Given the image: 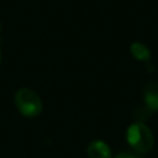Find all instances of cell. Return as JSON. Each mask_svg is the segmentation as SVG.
Instances as JSON below:
<instances>
[{
	"label": "cell",
	"mask_w": 158,
	"mask_h": 158,
	"mask_svg": "<svg viewBox=\"0 0 158 158\" xmlns=\"http://www.w3.org/2000/svg\"><path fill=\"white\" fill-rule=\"evenodd\" d=\"M127 142L137 153H147L154 146L152 131L143 122H135L127 128Z\"/></svg>",
	"instance_id": "cell-1"
},
{
	"label": "cell",
	"mask_w": 158,
	"mask_h": 158,
	"mask_svg": "<svg viewBox=\"0 0 158 158\" xmlns=\"http://www.w3.org/2000/svg\"><path fill=\"white\" fill-rule=\"evenodd\" d=\"M15 104L19 111L27 117H35L42 110V101L40 96L28 88H21L16 91Z\"/></svg>",
	"instance_id": "cell-2"
},
{
	"label": "cell",
	"mask_w": 158,
	"mask_h": 158,
	"mask_svg": "<svg viewBox=\"0 0 158 158\" xmlns=\"http://www.w3.org/2000/svg\"><path fill=\"white\" fill-rule=\"evenodd\" d=\"M143 99L147 109L152 111L158 110V81H151L144 86Z\"/></svg>",
	"instance_id": "cell-3"
},
{
	"label": "cell",
	"mask_w": 158,
	"mask_h": 158,
	"mask_svg": "<svg viewBox=\"0 0 158 158\" xmlns=\"http://www.w3.org/2000/svg\"><path fill=\"white\" fill-rule=\"evenodd\" d=\"M88 156L90 158H111V149L109 144L102 141H93L86 148Z\"/></svg>",
	"instance_id": "cell-4"
},
{
	"label": "cell",
	"mask_w": 158,
	"mask_h": 158,
	"mask_svg": "<svg viewBox=\"0 0 158 158\" xmlns=\"http://www.w3.org/2000/svg\"><path fill=\"white\" fill-rule=\"evenodd\" d=\"M130 51H131V54L137 59V60H141V62H147L149 58H151V52L148 49V47L141 42H133L130 47Z\"/></svg>",
	"instance_id": "cell-5"
},
{
	"label": "cell",
	"mask_w": 158,
	"mask_h": 158,
	"mask_svg": "<svg viewBox=\"0 0 158 158\" xmlns=\"http://www.w3.org/2000/svg\"><path fill=\"white\" fill-rule=\"evenodd\" d=\"M115 158H142L141 156L136 154V153H131V152H123V153H120L117 154Z\"/></svg>",
	"instance_id": "cell-6"
},
{
	"label": "cell",
	"mask_w": 158,
	"mask_h": 158,
	"mask_svg": "<svg viewBox=\"0 0 158 158\" xmlns=\"http://www.w3.org/2000/svg\"><path fill=\"white\" fill-rule=\"evenodd\" d=\"M0 62H1V51H0Z\"/></svg>",
	"instance_id": "cell-7"
},
{
	"label": "cell",
	"mask_w": 158,
	"mask_h": 158,
	"mask_svg": "<svg viewBox=\"0 0 158 158\" xmlns=\"http://www.w3.org/2000/svg\"><path fill=\"white\" fill-rule=\"evenodd\" d=\"M0 31H1V23H0Z\"/></svg>",
	"instance_id": "cell-8"
}]
</instances>
